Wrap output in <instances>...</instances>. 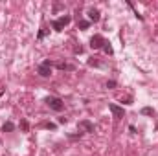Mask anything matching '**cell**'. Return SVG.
I'll return each mask as SVG.
<instances>
[{"label":"cell","mask_w":158,"mask_h":156,"mask_svg":"<svg viewBox=\"0 0 158 156\" xmlns=\"http://www.w3.org/2000/svg\"><path fill=\"white\" fill-rule=\"evenodd\" d=\"M46 105L52 110H55V112H61V110L64 108V105H63V101L59 97H46Z\"/></svg>","instance_id":"cell-1"},{"label":"cell","mask_w":158,"mask_h":156,"mask_svg":"<svg viewBox=\"0 0 158 156\" xmlns=\"http://www.w3.org/2000/svg\"><path fill=\"white\" fill-rule=\"evenodd\" d=\"M70 20H72V18H70L68 15H66V17H61V18L53 20V24H52V26H53V30H55V31H63V28H64L66 24H70Z\"/></svg>","instance_id":"cell-2"},{"label":"cell","mask_w":158,"mask_h":156,"mask_svg":"<svg viewBox=\"0 0 158 156\" xmlns=\"http://www.w3.org/2000/svg\"><path fill=\"white\" fill-rule=\"evenodd\" d=\"M52 74V62L50 61H44V62H40L39 64V75H42V77H48Z\"/></svg>","instance_id":"cell-3"},{"label":"cell","mask_w":158,"mask_h":156,"mask_svg":"<svg viewBox=\"0 0 158 156\" xmlns=\"http://www.w3.org/2000/svg\"><path fill=\"white\" fill-rule=\"evenodd\" d=\"M103 44H105V39H103L101 35H94L92 39H90V46H92L94 50H99V48H103Z\"/></svg>","instance_id":"cell-4"},{"label":"cell","mask_w":158,"mask_h":156,"mask_svg":"<svg viewBox=\"0 0 158 156\" xmlns=\"http://www.w3.org/2000/svg\"><path fill=\"white\" fill-rule=\"evenodd\" d=\"M108 108H110V112L114 114V118H118V119L123 118V114H125V112H123V108L118 107V105H108Z\"/></svg>","instance_id":"cell-5"},{"label":"cell","mask_w":158,"mask_h":156,"mask_svg":"<svg viewBox=\"0 0 158 156\" xmlns=\"http://www.w3.org/2000/svg\"><path fill=\"white\" fill-rule=\"evenodd\" d=\"M79 127H81V129H85L86 132H94V125L90 123V121H86V119H83V121L79 123Z\"/></svg>","instance_id":"cell-6"},{"label":"cell","mask_w":158,"mask_h":156,"mask_svg":"<svg viewBox=\"0 0 158 156\" xmlns=\"http://www.w3.org/2000/svg\"><path fill=\"white\" fill-rule=\"evenodd\" d=\"M88 17H90V20H92V22H98L99 20V11L98 9H90L88 11Z\"/></svg>","instance_id":"cell-7"},{"label":"cell","mask_w":158,"mask_h":156,"mask_svg":"<svg viewBox=\"0 0 158 156\" xmlns=\"http://www.w3.org/2000/svg\"><path fill=\"white\" fill-rule=\"evenodd\" d=\"M103 50H105V53H108V55L114 53V50H112V46H110L108 42H105V44H103Z\"/></svg>","instance_id":"cell-8"},{"label":"cell","mask_w":158,"mask_h":156,"mask_svg":"<svg viewBox=\"0 0 158 156\" xmlns=\"http://www.w3.org/2000/svg\"><path fill=\"white\" fill-rule=\"evenodd\" d=\"M142 114H145V116H153V114H154V110L149 108V107H143V108H142Z\"/></svg>","instance_id":"cell-9"},{"label":"cell","mask_w":158,"mask_h":156,"mask_svg":"<svg viewBox=\"0 0 158 156\" xmlns=\"http://www.w3.org/2000/svg\"><path fill=\"white\" fill-rule=\"evenodd\" d=\"M57 68H59V70H68V68H72V66L64 64V62H57Z\"/></svg>","instance_id":"cell-10"},{"label":"cell","mask_w":158,"mask_h":156,"mask_svg":"<svg viewBox=\"0 0 158 156\" xmlns=\"http://www.w3.org/2000/svg\"><path fill=\"white\" fill-rule=\"evenodd\" d=\"M2 130H4V132H9V130H13V123H6V125L2 127Z\"/></svg>","instance_id":"cell-11"},{"label":"cell","mask_w":158,"mask_h":156,"mask_svg":"<svg viewBox=\"0 0 158 156\" xmlns=\"http://www.w3.org/2000/svg\"><path fill=\"white\" fill-rule=\"evenodd\" d=\"M79 28H81V30H86V28H88V22H86V20H81V22H79Z\"/></svg>","instance_id":"cell-12"},{"label":"cell","mask_w":158,"mask_h":156,"mask_svg":"<svg viewBox=\"0 0 158 156\" xmlns=\"http://www.w3.org/2000/svg\"><path fill=\"white\" fill-rule=\"evenodd\" d=\"M107 86H108V88H114V86H116V81H108Z\"/></svg>","instance_id":"cell-13"}]
</instances>
